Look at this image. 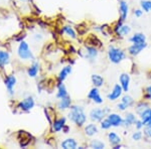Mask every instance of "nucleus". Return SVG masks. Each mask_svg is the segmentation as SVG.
I'll use <instances>...</instances> for the list:
<instances>
[{
  "label": "nucleus",
  "mask_w": 151,
  "mask_h": 149,
  "mask_svg": "<svg viewBox=\"0 0 151 149\" xmlns=\"http://www.w3.org/2000/svg\"><path fill=\"white\" fill-rule=\"evenodd\" d=\"M69 119L70 122L75 124V125L82 127L87 121V115L85 113V110L82 106L79 105H73L70 107L69 112Z\"/></svg>",
  "instance_id": "1"
},
{
  "label": "nucleus",
  "mask_w": 151,
  "mask_h": 149,
  "mask_svg": "<svg viewBox=\"0 0 151 149\" xmlns=\"http://www.w3.org/2000/svg\"><path fill=\"white\" fill-rule=\"evenodd\" d=\"M108 58L111 63H119L126 58V53L121 48L111 45L108 48Z\"/></svg>",
  "instance_id": "2"
},
{
  "label": "nucleus",
  "mask_w": 151,
  "mask_h": 149,
  "mask_svg": "<svg viewBox=\"0 0 151 149\" xmlns=\"http://www.w3.org/2000/svg\"><path fill=\"white\" fill-rule=\"evenodd\" d=\"M17 55L20 60H33L35 55H33L31 50L29 48V45L26 41H20L17 48Z\"/></svg>",
  "instance_id": "3"
},
{
  "label": "nucleus",
  "mask_w": 151,
  "mask_h": 149,
  "mask_svg": "<svg viewBox=\"0 0 151 149\" xmlns=\"http://www.w3.org/2000/svg\"><path fill=\"white\" fill-rule=\"evenodd\" d=\"M109 114V109L107 108H97L91 110L89 116L93 122H101L104 118H106Z\"/></svg>",
  "instance_id": "4"
},
{
  "label": "nucleus",
  "mask_w": 151,
  "mask_h": 149,
  "mask_svg": "<svg viewBox=\"0 0 151 149\" xmlns=\"http://www.w3.org/2000/svg\"><path fill=\"white\" fill-rule=\"evenodd\" d=\"M35 105V99H33L31 96H27V97L24 98L23 100H21V101L18 102L16 108L22 112H28L33 109Z\"/></svg>",
  "instance_id": "5"
},
{
  "label": "nucleus",
  "mask_w": 151,
  "mask_h": 149,
  "mask_svg": "<svg viewBox=\"0 0 151 149\" xmlns=\"http://www.w3.org/2000/svg\"><path fill=\"white\" fill-rule=\"evenodd\" d=\"M4 84H5V87L7 89V92L8 94L12 96L14 94V87L16 85V78L14 75H8L7 77L4 79Z\"/></svg>",
  "instance_id": "6"
},
{
  "label": "nucleus",
  "mask_w": 151,
  "mask_h": 149,
  "mask_svg": "<svg viewBox=\"0 0 151 149\" xmlns=\"http://www.w3.org/2000/svg\"><path fill=\"white\" fill-rule=\"evenodd\" d=\"M123 89L121 87V85L119 84H116L115 86L113 87L112 91L107 95V98H108L109 101H116L117 99H119L123 94Z\"/></svg>",
  "instance_id": "7"
},
{
  "label": "nucleus",
  "mask_w": 151,
  "mask_h": 149,
  "mask_svg": "<svg viewBox=\"0 0 151 149\" xmlns=\"http://www.w3.org/2000/svg\"><path fill=\"white\" fill-rule=\"evenodd\" d=\"M134 105V99L131 96H129V95H125V96L122 97V100H121V102L117 105V107H118V109L120 110V111H125L126 109L129 108V107H132Z\"/></svg>",
  "instance_id": "8"
},
{
  "label": "nucleus",
  "mask_w": 151,
  "mask_h": 149,
  "mask_svg": "<svg viewBox=\"0 0 151 149\" xmlns=\"http://www.w3.org/2000/svg\"><path fill=\"white\" fill-rule=\"evenodd\" d=\"M88 98L91 100L92 102H94L95 104H102L103 103V98H102L101 94H100V91L97 87H94L91 91L88 94Z\"/></svg>",
  "instance_id": "9"
},
{
  "label": "nucleus",
  "mask_w": 151,
  "mask_h": 149,
  "mask_svg": "<svg viewBox=\"0 0 151 149\" xmlns=\"http://www.w3.org/2000/svg\"><path fill=\"white\" fill-rule=\"evenodd\" d=\"M107 118H108L109 120H110L111 124H112V127H120V126L123 125L124 119L119 114L110 113V114H108Z\"/></svg>",
  "instance_id": "10"
},
{
  "label": "nucleus",
  "mask_w": 151,
  "mask_h": 149,
  "mask_svg": "<svg viewBox=\"0 0 151 149\" xmlns=\"http://www.w3.org/2000/svg\"><path fill=\"white\" fill-rule=\"evenodd\" d=\"M147 46V43L143 42V43H133L130 48H128V52L131 55H137L142 52L143 50Z\"/></svg>",
  "instance_id": "11"
},
{
  "label": "nucleus",
  "mask_w": 151,
  "mask_h": 149,
  "mask_svg": "<svg viewBox=\"0 0 151 149\" xmlns=\"http://www.w3.org/2000/svg\"><path fill=\"white\" fill-rule=\"evenodd\" d=\"M140 119L144 123V126H150L151 127V108L148 107L145 109L141 114H139Z\"/></svg>",
  "instance_id": "12"
},
{
  "label": "nucleus",
  "mask_w": 151,
  "mask_h": 149,
  "mask_svg": "<svg viewBox=\"0 0 151 149\" xmlns=\"http://www.w3.org/2000/svg\"><path fill=\"white\" fill-rule=\"evenodd\" d=\"M119 81H120V85L122 87L124 92H128L129 91V85H130V76L126 73H123V74L120 75V78H119Z\"/></svg>",
  "instance_id": "13"
},
{
  "label": "nucleus",
  "mask_w": 151,
  "mask_h": 149,
  "mask_svg": "<svg viewBox=\"0 0 151 149\" xmlns=\"http://www.w3.org/2000/svg\"><path fill=\"white\" fill-rule=\"evenodd\" d=\"M65 122H67L65 117H60L58 119H55L52 124L53 132H60V130H63L64 126L65 125Z\"/></svg>",
  "instance_id": "14"
},
{
  "label": "nucleus",
  "mask_w": 151,
  "mask_h": 149,
  "mask_svg": "<svg viewBox=\"0 0 151 149\" xmlns=\"http://www.w3.org/2000/svg\"><path fill=\"white\" fill-rule=\"evenodd\" d=\"M119 10H120V15H121V20L124 21L126 20L128 15V11H129V7L126 1L121 0L120 3H119Z\"/></svg>",
  "instance_id": "15"
},
{
  "label": "nucleus",
  "mask_w": 151,
  "mask_h": 149,
  "mask_svg": "<svg viewBox=\"0 0 151 149\" xmlns=\"http://www.w3.org/2000/svg\"><path fill=\"white\" fill-rule=\"evenodd\" d=\"M60 147L64 149H76L78 147V142L74 138H67L60 143Z\"/></svg>",
  "instance_id": "16"
},
{
  "label": "nucleus",
  "mask_w": 151,
  "mask_h": 149,
  "mask_svg": "<svg viewBox=\"0 0 151 149\" xmlns=\"http://www.w3.org/2000/svg\"><path fill=\"white\" fill-rule=\"evenodd\" d=\"M70 106H72V100H70V96H67L65 98L60 99V101H58V108L60 110L70 109Z\"/></svg>",
  "instance_id": "17"
},
{
  "label": "nucleus",
  "mask_w": 151,
  "mask_h": 149,
  "mask_svg": "<svg viewBox=\"0 0 151 149\" xmlns=\"http://www.w3.org/2000/svg\"><path fill=\"white\" fill-rule=\"evenodd\" d=\"M10 63V55L6 50H0V68L3 69Z\"/></svg>",
  "instance_id": "18"
},
{
  "label": "nucleus",
  "mask_w": 151,
  "mask_h": 149,
  "mask_svg": "<svg viewBox=\"0 0 151 149\" xmlns=\"http://www.w3.org/2000/svg\"><path fill=\"white\" fill-rule=\"evenodd\" d=\"M115 31L119 36H126L130 33L131 27L129 25H126V24H119L116 27Z\"/></svg>",
  "instance_id": "19"
},
{
  "label": "nucleus",
  "mask_w": 151,
  "mask_h": 149,
  "mask_svg": "<svg viewBox=\"0 0 151 149\" xmlns=\"http://www.w3.org/2000/svg\"><path fill=\"white\" fill-rule=\"evenodd\" d=\"M84 131H85V134H86L87 136L92 137V136H94L95 134L98 133L99 129H98V126H97L96 124L91 123V124H88V125L85 127Z\"/></svg>",
  "instance_id": "20"
},
{
  "label": "nucleus",
  "mask_w": 151,
  "mask_h": 149,
  "mask_svg": "<svg viewBox=\"0 0 151 149\" xmlns=\"http://www.w3.org/2000/svg\"><path fill=\"white\" fill-rule=\"evenodd\" d=\"M108 140L112 146H116L119 145L121 143V137L115 132H110L108 134Z\"/></svg>",
  "instance_id": "21"
},
{
  "label": "nucleus",
  "mask_w": 151,
  "mask_h": 149,
  "mask_svg": "<svg viewBox=\"0 0 151 149\" xmlns=\"http://www.w3.org/2000/svg\"><path fill=\"white\" fill-rule=\"evenodd\" d=\"M38 71H40V63L37 62H33L32 65L27 69V75L30 78H35L38 74Z\"/></svg>",
  "instance_id": "22"
},
{
  "label": "nucleus",
  "mask_w": 151,
  "mask_h": 149,
  "mask_svg": "<svg viewBox=\"0 0 151 149\" xmlns=\"http://www.w3.org/2000/svg\"><path fill=\"white\" fill-rule=\"evenodd\" d=\"M72 71L73 69L70 66H67V67L63 68V69L60 70V74H58V81H60V82H64V81L67 79L68 76L72 73Z\"/></svg>",
  "instance_id": "23"
},
{
  "label": "nucleus",
  "mask_w": 151,
  "mask_h": 149,
  "mask_svg": "<svg viewBox=\"0 0 151 149\" xmlns=\"http://www.w3.org/2000/svg\"><path fill=\"white\" fill-rule=\"evenodd\" d=\"M86 58L89 60H95L96 58L98 57V52L94 46H88L86 48Z\"/></svg>",
  "instance_id": "24"
},
{
  "label": "nucleus",
  "mask_w": 151,
  "mask_h": 149,
  "mask_svg": "<svg viewBox=\"0 0 151 149\" xmlns=\"http://www.w3.org/2000/svg\"><path fill=\"white\" fill-rule=\"evenodd\" d=\"M136 120H137V118H136V116L133 113H127L125 115L123 124L127 127H130L131 125H134V124H135Z\"/></svg>",
  "instance_id": "25"
},
{
  "label": "nucleus",
  "mask_w": 151,
  "mask_h": 149,
  "mask_svg": "<svg viewBox=\"0 0 151 149\" xmlns=\"http://www.w3.org/2000/svg\"><path fill=\"white\" fill-rule=\"evenodd\" d=\"M129 40L132 43H143V42H146V36L143 35V33L138 32L131 36Z\"/></svg>",
  "instance_id": "26"
},
{
  "label": "nucleus",
  "mask_w": 151,
  "mask_h": 149,
  "mask_svg": "<svg viewBox=\"0 0 151 149\" xmlns=\"http://www.w3.org/2000/svg\"><path fill=\"white\" fill-rule=\"evenodd\" d=\"M91 81H92V83H93L94 87H97V88L102 87V86L104 85V82H105V81H104V78L102 77V76L97 75V74L92 75Z\"/></svg>",
  "instance_id": "27"
},
{
  "label": "nucleus",
  "mask_w": 151,
  "mask_h": 149,
  "mask_svg": "<svg viewBox=\"0 0 151 149\" xmlns=\"http://www.w3.org/2000/svg\"><path fill=\"white\" fill-rule=\"evenodd\" d=\"M69 96L68 95V91H67V88L64 84H63V82H60V85H58V93H57V98L58 99H62V98H65Z\"/></svg>",
  "instance_id": "28"
},
{
  "label": "nucleus",
  "mask_w": 151,
  "mask_h": 149,
  "mask_svg": "<svg viewBox=\"0 0 151 149\" xmlns=\"http://www.w3.org/2000/svg\"><path fill=\"white\" fill-rule=\"evenodd\" d=\"M62 32L65 33L68 36H70V38H73V40H76L77 38V33H76L75 29L72 27V26H64V27L62 28Z\"/></svg>",
  "instance_id": "29"
},
{
  "label": "nucleus",
  "mask_w": 151,
  "mask_h": 149,
  "mask_svg": "<svg viewBox=\"0 0 151 149\" xmlns=\"http://www.w3.org/2000/svg\"><path fill=\"white\" fill-rule=\"evenodd\" d=\"M89 146L91 148H95V149H103V148H105L104 142L100 141L99 139H94V140H92L91 142H90Z\"/></svg>",
  "instance_id": "30"
},
{
  "label": "nucleus",
  "mask_w": 151,
  "mask_h": 149,
  "mask_svg": "<svg viewBox=\"0 0 151 149\" xmlns=\"http://www.w3.org/2000/svg\"><path fill=\"white\" fill-rule=\"evenodd\" d=\"M140 6L143 11L150 12L151 11V1L150 0H142L140 2Z\"/></svg>",
  "instance_id": "31"
},
{
  "label": "nucleus",
  "mask_w": 151,
  "mask_h": 149,
  "mask_svg": "<svg viewBox=\"0 0 151 149\" xmlns=\"http://www.w3.org/2000/svg\"><path fill=\"white\" fill-rule=\"evenodd\" d=\"M147 108H148V104L147 103H145V102H139V103L136 105L135 111H136V113L139 115V114H141L145 109H147Z\"/></svg>",
  "instance_id": "32"
},
{
  "label": "nucleus",
  "mask_w": 151,
  "mask_h": 149,
  "mask_svg": "<svg viewBox=\"0 0 151 149\" xmlns=\"http://www.w3.org/2000/svg\"><path fill=\"white\" fill-rule=\"evenodd\" d=\"M111 127H112V124H111L110 120H109L107 117L101 121V128L102 129H104V130H108V129H110Z\"/></svg>",
  "instance_id": "33"
},
{
  "label": "nucleus",
  "mask_w": 151,
  "mask_h": 149,
  "mask_svg": "<svg viewBox=\"0 0 151 149\" xmlns=\"http://www.w3.org/2000/svg\"><path fill=\"white\" fill-rule=\"evenodd\" d=\"M142 136H143L142 132H141L140 130H138V131L134 132V133L132 134V139H133V140H135V141H139V140H141Z\"/></svg>",
  "instance_id": "34"
},
{
  "label": "nucleus",
  "mask_w": 151,
  "mask_h": 149,
  "mask_svg": "<svg viewBox=\"0 0 151 149\" xmlns=\"http://www.w3.org/2000/svg\"><path fill=\"white\" fill-rule=\"evenodd\" d=\"M143 133H144V135L147 138H151V127L150 126H145Z\"/></svg>",
  "instance_id": "35"
},
{
  "label": "nucleus",
  "mask_w": 151,
  "mask_h": 149,
  "mask_svg": "<svg viewBox=\"0 0 151 149\" xmlns=\"http://www.w3.org/2000/svg\"><path fill=\"white\" fill-rule=\"evenodd\" d=\"M134 125H135V127L138 129V130H140L141 128H143V127H144V123H143L142 120L140 119V120H136V122H135V124H134Z\"/></svg>",
  "instance_id": "36"
},
{
  "label": "nucleus",
  "mask_w": 151,
  "mask_h": 149,
  "mask_svg": "<svg viewBox=\"0 0 151 149\" xmlns=\"http://www.w3.org/2000/svg\"><path fill=\"white\" fill-rule=\"evenodd\" d=\"M143 14V10H141V9H136L135 11H134V15L136 16V17H140V16H142Z\"/></svg>",
  "instance_id": "37"
},
{
  "label": "nucleus",
  "mask_w": 151,
  "mask_h": 149,
  "mask_svg": "<svg viewBox=\"0 0 151 149\" xmlns=\"http://www.w3.org/2000/svg\"><path fill=\"white\" fill-rule=\"evenodd\" d=\"M146 93H147V97L151 100V86L147 87V89H146Z\"/></svg>",
  "instance_id": "38"
},
{
  "label": "nucleus",
  "mask_w": 151,
  "mask_h": 149,
  "mask_svg": "<svg viewBox=\"0 0 151 149\" xmlns=\"http://www.w3.org/2000/svg\"><path fill=\"white\" fill-rule=\"evenodd\" d=\"M69 126H67V125H65L64 126V128H63V131L65 132V133H69Z\"/></svg>",
  "instance_id": "39"
},
{
  "label": "nucleus",
  "mask_w": 151,
  "mask_h": 149,
  "mask_svg": "<svg viewBox=\"0 0 151 149\" xmlns=\"http://www.w3.org/2000/svg\"><path fill=\"white\" fill-rule=\"evenodd\" d=\"M20 1H26V0H20Z\"/></svg>",
  "instance_id": "40"
}]
</instances>
